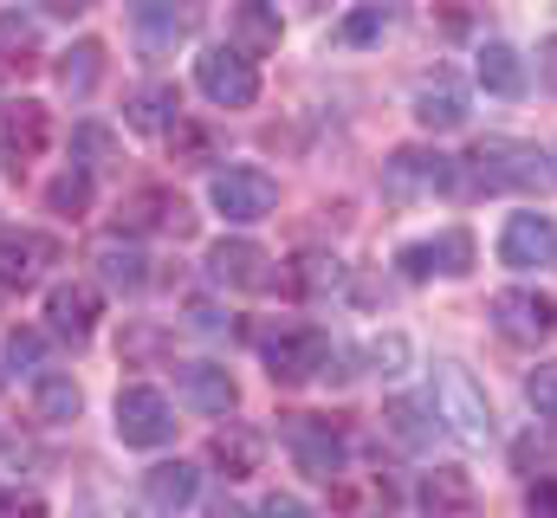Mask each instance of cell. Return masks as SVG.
<instances>
[{
	"mask_svg": "<svg viewBox=\"0 0 557 518\" xmlns=\"http://www.w3.org/2000/svg\"><path fill=\"white\" fill-rule=\"evenodd\" d=\"M46 136H52L46 104H7V111H0V156H7V169H13V175H20L26 162H39V156H46Z\"/></svg>",
	"mask_w": 557,
	"mask_h": 518,
	"instance_id": "obj_12",
	"label": "cell"
},
{
	"mask_svg": "<svg viewBox=\"0 0 557 518\" xmlns=\"http://www.w3.org/2000/svg\"><path fill=\"white\" fill-rule=\"evenodd\" d=\"M131 26L143 33V46L162 52V46H175V39L195 26V13H175V0H137V7H131Z\"/></svg>",
	"mask_w": 557,
	"mask_h": 518,
	"instance_id": "obj_24",
	"label": "cell"
},
{
	"mask_svg": "<svg viewBox=\"0 0 557 518\" xmlns=\"http://www.w3.org/2000/svg\"><path fill=\"white\" fill-rule=\"evenodd\" d=\"M208 201H214L227 221H267L278 208V182L267 169H221L214 188H208Z\"/></svg>",
	"mask_w": 557,
	"mask_h": 518,
	"instance_id": "obj_9",
	"label": "cell"
},
{
	"mask_svg": "<svg viewBox=\"0 0 557 518\" xmlns=\"http://www.w3.org/2000/svg\"><path fill=\"white\" fill-rule=\"evenodd\" d=\"M416 124L421 130H460L467 124V98L441 78V85H421L416 91Z\"/></svg>",
	"mask_w": 557,
	"mask_h": 518,
	"instance_id": "obj_25",
	"label": "cell"
},
{
	"mask_svg": "<svg viewBox=\"0 0 557 518\" xmlns=\"http://www.w3.org/2000/svg\"><path fill=\"white\" fill-rule=\"evenodd\" d=\"M525 513L532 518H557V480H532V486H525Z\"/></svg>",
	"mask_w": 557,
	"mask_h": 518,
	"instance_id": "obj_39",
	"label": "cell"
},
{
	"mask_svg": "<svg viewBox=\"0 0 557 518\" xmlns=\"http://www.w3.org/2000/svg\"><path fill=\"white\" fill-rule=\"evenodd\" d=\"M260 518H318V513H311V506H298L292 493H273V499L260 506Z\"/></svg>",
	"mask_w": 557,
	"mask_h": 518,
	"instance_id": "obj_41",
	"label": "cell"
},
{
	"mask_svg": "<svg viewBox=\"0 0 557 518\" xmlns=\"http://www.w3.org/2000/svg\"><path fill=\"white\" fill-rule=\"evenodd\" d=\"M493 324L512 344H545L557 331V298L539 285H506V292H493Z\"/></svg>",
	"mask_w": 557,
	"mask_h": 518,
	"instance_id": "obj_6",
	"label": "cell"
},
{
	"mask_svg": "<svg viewBox=\"0 0 557 518\" xmlns=\"http://www.w3.org/2000/svg\"><path fill=\"white\" fill-rule=\"evenodd\" d=\"M499 259L532 272V266H557V221L552 214H512L499 234Z\"/></svg>",
	"mask_w": 557,
	"mask_h": 518,
	"instance_id": "obj_10",
	"label": "cell"
},
{
	"mask_svg": "<svg viewBox=\"0 0 557 518\" xmlns=\"http://www.w3.org/2000/svg\"><path fill=\"white\" fill-rule=\"evenodd\" d=\"M195 493H201V473H195L188 460H162V467L143 473V499H149V513H182V506H195Z\"/></svg>",
	"mask_w": 557,
	"mask_h": 518,
	"instance_id": "obj_18",
	"label": "cell"
},
{
	"mask_svg": "<svg viewBox=\"0 0 557 518\" xmlns=\"http://www.w3.org/2000/svg\"><path fill=\"white\" fill-rule=\"evenodd\" d=\"M39 72V33L20 13H0V85H20Z\"/></svg>",
	"mask_w": 557,
	"mask_h": 518,
	"instance_id": "obj_20",
	"label": "cell"
},
{
	"mask_svg": "<svg viewBox=\"0 0 557 518\" xmlns=\"http://www.w3.org/2000/svg\"><path fill=\"white\" fill-rule=\"evenodd\" d=\"M46 208L65 214V221H78V214L91 208V175H85V169H65V175L46 188Z\"/></svg>",
	"mask_w": 557,
	"mask_h": 518,
	"instance_id": "obj_31",
	"label": "cell"
},
{
	"mask_svg": "<svg viewBox=\"0 0 557 518\" xmlns=\"http://www.w3.org/2000/svg\"><path fill=\"white\" fill-rule=\"evenodd\" d=\"M0 518H46V506H39V499H20V493L0 486Z\"/></svg>",
	"mask_w": 557,
	"mask_h": 518,
	"instance_id": "obj_42",
	"label": "cell"
},
{
	"mask_svg": "<svg viewBox=\"0 0 557 518\" xmlns=\"http://www.w3.org/2000/svg\"><path fill=\"white\" fill-rule=\"evenodd\" d=\"M227 33H234V52L240 59H267V52H278V7H267V0L234 7Z\"/></svg>",
	"mask_w": 557,
	"mask_h": 518,
	"instance_id": "obj_21",
	"label": "cell"
},
{
	"mask_svg": "<svg viewBox=\"0 0 557 518\" xmlns=\"http://www.w3.org/2000/svg\"><path fill=\"white\" fill-rule=\"evenodd\" d=\"M182 402L201 408V415H227V408L240 402V388H234V377H227L221 363H188V370H182Z\"/></svg>",
	"mask_w": 557,
	"mask_h": 518,
	"instance_id": "obj_22",
	"label": "cell"
},
{
	"mask_svg": "<svg viewBox=\"0 0 557 518\" xmlns=\"http://www.w3.org/2000/svg\"><path fill=\"white\" fill-rule=\"evenodd\" d=\"M98 311H104V298H98V285H85V279H65V285L46 292V318H52V331H65V337H91V331H98Z\"/></svg>",
	"mask_w": 557,
	"mask_h": 518,
	"instance_id": "obj_16",
	"label": "cell"
},
{
	"mask_svg": "<svg viewBox=\"0 0 557 518\" xmlns=\"http://www.w3.org/2000/svg\"><path fill=\"white\" fill-rule=\"evenodd\" d=\"M33 402H39V421H72L85 395L72 388V377H39V388H33Z\"/></svg>",
	"mask_w": 557,
	"mask_h": 518,
	"instance_id": "obj_32",
	"label": "cell"
},
{
	"mask_svg": "<svg viewBox=\"0 0 557 518\" xmlns=\"http://www.w3.org/2000/svg\"><path fill=\"white\" fill-rule=\"evenodd\" d=\"M370 363H376V377H403L409 344H403V337H376V344H370Z\"/></svg>",
	"mask_w": 557,
	"mask_h": 518,
	"instance_id": "obj_37",
	"label": "cell"
},
{
	"mask_svg": "<svg viewBox=\"0 0 557 518\" xmlns=\"http://www.w3.org/2000/svg\"><path fill=\"white\" fill-rule=\"evenodd\" d=\"M383 33H389V7H357V13L337 26L344 46H370V39H383Z\"/></svg>",
	"mask_w": 557,
	"mask_h": 518,
	"instance_id": "obj_34",
	"label": "cell"
},
{
	"mask_svg": "<svg viewBox=\"0 0 557 518\" xmlns=\"http://www.w3.org/2000/svg\"><path fill=\"white\" fill-rule=\"evenodd\" d=\"M285 447H292V460L311 473V480H337L344 473V434L324 421V415H285Z\"/></svg>",
	"mask_w": 557,
	"mask_h": 518,
	"instance_id": "obj_8",
	"label": "cell"
},
{
	"mask_svg": "<svg viewBox=\"0 0 557 518\" xmlns=\"http://www.w3.org/2000/svg\"><path fill=\"white\" fill-rule=\"evenodd\" d=\"M383 421H389V434H396L403 447H421V441H428V421H421V402H389V408H383Z\"/></svg>",
	"mask_w": 557,
	"mask_h": 518,
	"instance_id": "obj_35",
	"label": "cell"
},
{
	"mask_svg": "<svg viewBox=\"0 0 557 518\" xmlns=\"http://www.w3.org/2000/svg\"><path fill=\"white\" fill-rule=\"evenodd\" d=\"M416 499H421L428 518H480V486H473L467 467H434V473H421Z\"/></svg>",
	"mask_w": 557,
	"mask_h": 518,
	"instance_id": "obj_13",
	"label": "cell"
},
{
	"mask_svg": "<svg viewBox=\"0 0 557 518\" xmlns=\"http://www.w3.org/2000/svg\"><path fill=\"white\" fill-rule=\"evenodd\" d=\"M396 266H403V279L467 272V266H473V240H467L460 227H447V234H434V240H416V247H403V254H396Z\"/></svg>",
	"mask_w": 557,
	"mask_h": 518,
	"instance_id": "obj_14",
	"label": "cell"
},
{
	"mask_svg": "<svg viewBox=\"0 0 557 518\" xmlns=\"http://www.w3.org/2000/svg\"><path fill=\"white\" fill-rule=\"evenodd\" d=\"M117 221H124L131 234H156V227L188 234V208H182L169 188H131V195H124V208H117Z\"/></svg>",
	"mask_w": 557,
	"mask_h": 518,
	"instance_id": "obj_17",
	"label": "cell"
},
{
	"mask_svg": "<svg viewBox=\"0 0 557 518\" xmlns=\"http://www.w3.org/2000/svg\"><path fill=\"white\" fill-rule=\"evenodd\" d=\"M214 467H227V480H247V473H260V434L253 428H227V434H214Z\"/></svg>",
	"mask_w": 557,
	"mask_h": 518,
	"instance_id": "obj_27",
	"label": "cell"
},
{
	"mask_svg": "<svg viewBox=\"0 0 557 518\" xmlns=\"http://www.w3.org/2000/svg\"><path fill=\"white\" fill-rule=\"evenodd\" d=\"M131 124H137V130H169V124H175V91H169V85L137 91V98H131Z\"/></svg>",
	"mask_w": 557,
	"mask_h": 518,
	"instance_id": "obj_33",
	"label": "cell"
},
{
	"mask_svg": "<svg viewBox=\"0 0 557 518\" xmlns=\"http://www.w3.org/2000/svg\"><path fill=\"white\" fill-rule=\"evenodd\" d=\"M467 162H473V182L486 195L493 188H552V162L532 143H480Z\"/></svg>",
	"mask_w": 557,
	"mask_h": 518,
	"instance_id": "obj_3",
	"label": "cell"
},
{
	"mask_svg": "<svg viewBox=\"0 0 557 518\" xmlns=\"http://www.w3.org/2000/svg\"><path fill=\"white\" fill-rule=\"evenodd\" d=\"M208 518H253V513H247V506H227V499H221V506H208Z\"/></svg>",
	"mask_w": 557,
	"mask_h": 518,
	"instance_id": "obj_46",
	"label": "cell"
},
{
	"mask_svg": "<svg viewBox=\"0 0 557 518\" xmlns=\"http://www.w3.org/2000/svg\"><path fill=\"white\" fill-rule=\"evenodd\" d=\"M512 454H519V473H532L539 460H545V467H552V460H557V441H539V434H525V441H519Z\"/></svg>",
	"mask_w": 557,
	"mask_h": 518,
	"instance_id": "obj_38",
	"label": "cell"
},
{
	"mask_svg": "<svg viewBox=\"0 0 557 518\" xmlns=\"http://www.w3.org/2000/svg\"><path fill=\"white\" fill-rule=\"evenodd\" d=\"M195 85H201V98L221 104V111H247V104L260 98V72H253V59H240L234 46L201 52V59H195Z\"/></svg>",
	"mask_w": 557,
	"mask_h": 518,
	"instance_id": "obj_5",
	"label": "cell"
},
{
	"mask_svg": "<svg viewBox=\"0 0 557 518\" xmlns=\"http://www.w3.org/2000/svg\"><path fill=\"white\" fill-rule=\"evenodd\" d=\"M46 7H52V13H65V20H72V13H85V7H91V0H46Z\"/></svg>",
	"mask_w": 557,
	"mask_h": 518,
	"instance_id": "obj_45",
	"label": "cell"
},
{
	"mask_svg": "<svg viewBox=\"0 0 557 518\" xmlns=\"http://www.w3.org/2000/svg\"><path fill=\"white\" fill-rule=\"evenodd\" d=\"M91 259H98V279L117 285V292H143V279H149V259L137 247H124V240H104Z\"/></svg>",
	"mask_w": 557,
	"mask_h": 518,
	"instance_id": "obj_26",
	"label": "cell"
},
{
	"mask_svg": "<svg viewBox=\"0 0 557 518\" xmlns=\"http://www.w3.org/2000/svg\"><path fill=\"white\" fill-rule=\"evenodd\" d=\"M260 350H267L273 383H311L324 370V357H331V337L318 324H278V331L260 337Z\"/></svg>",
	"mask_w": 557,
	"mask_h": 518,
	"instance_id": "obj_4",
	"label": "cell"
},
{
	"mask_svg": "<svg viewBox=\"0 0 557 518\" xmlns=\"http://www.w3.org/2000/svg\"><path fill=\"white\" fill-rule=\"evenodd\" d=\"M169 149H175V162H182V169H208V162H214V130L175 118V124H169Z\"/></svg>",
	"mask_w": 557,
	"mask_h": 518,
	"instance_id": "obj_30",
	"label": "cell"
},
{
	"mask_svg": "<svg viewBox=\"0 0 557 518\" xmlns=\"http://www.w3.org/2000/svg\"><path fill=\"white\" fill-rule=\"evenodd\" d=\"M78 149H85V156H111V136H104L98 124H85L78 130Z\"/></svg>",
	"mask_w": 557,
	"mask_h": 518,
	"instance_id": "obj_43",
	"label": "cell"
},
{
	"mask_svg": "<svg viewBox=\"0 0 557 518\" xmlns=\"http://www.w3.org/2000/svg\"><path fill=\"white\" fill-rule=\"evenodd\" d=\"M460 188V162L441 156V149H396L383 162V195L389 201H428V195H454Z\"/></svg>",
	"mask_w": 557,
	"mask_h": 518,
	"instance_id": "obj_2",
	"label": "cell"
},
{
	"mask_svg": "<svg viewBox=\"0 0 557 518\" xmlns=\"http://www.w3.org/2000/svg\"><path fill=\"white\" fill-rule=\"evenodd\" d=\"M331 513L337 518H389L396 513V486L383 473H337L331 480Z\"/></svg>",
	"mask_w": 557,
	"mask_h": 518,
	"instance_id": "obj_15",
	"label": "cell"
},
{
	"mask_svg": "<svg viewBox=\"0 0 557 518\" xmlns=\"http://www.w3.org/2000/svg\"><path fill=\"white\" fill-rule=\"evenodd\" d=\"M344 285V266L331 254H298L292 259V292H305V298H324V292H337Z\"/></svg>",
	"mask_w": 557,
	"mask_h": 518,
	"instance_id": "obj_28",
	"label": "cell"
},
{
	"mask_svg": "<svg viewBox=\"0 0 557 518\" xmlns=\"http://www.w3.org/2000/svg\"><path fill=\"white\" fill-rule=\"evenodd\" d=\"M473 72H480V85H486L493 98H519V91H525V59H519L506 39H486Z\"/></svg>",
	"mask_w": 557,
	"mask_h": 518,
	"instance_id": "obj_23",
	"label": "cell"
},
{
	"mask_svg": "<svg viewBox=\"0 0 557 518\" xmlns=\"http://www.w3.org/2000/svg\"><path fill=\"white\" fill-rule=\"evenodd\" d=\"M52 259L59 247L46 234H0V285H33Z\"/></svg>",
	"mask_w": 557,
	"mask_h": 518,
	"instance_id": "obj_19",
	"label": "cell"
},
{
	"mask_svg": "<svg viewBox=\"0 0 557 518\" xmlns=\"http://www.w3.org/2000/svg\"><path fill=\"white\" fill-rule=\"evenodd\" d=\"M434 415L447 421L454 441L467 447H486L493 441V408H486V388L473 383L460 363H434Z\"/></svg>",
	"mask_w": 557,
	"mask_h": 518,
	"instance_id": "obj_1",
	"label": "cell"
},
{
	"mask_svg": "<svg viewBox=\"0 0 557 518\" xmlns=\"http://www.w3.org/2000/svg\"><path fill=\"white\" fill-rule=\"evenodd\" d=\"M539 72H545V85L557 91V39H545V52H539Z\"/></svg>",
	"mask_w": 557,
	"mask_h": 518,
	"instance_id": "obj_44",
	"label": "cell"
},
{
	"mask_svg": "<svg viewBox=\"0 0 557 518\" xmlns=\"http://www.w3.org/2000/svg\"><path fill=\"white\" fill-rule=\"evenodd\" d=\"M525 402H532L545 421H557V363H539V370L525 377Z\"/></svg>",
	"mask_w": 557,
	"mask_h": 518,
	"instance_id": "obj_36",
	"label": "cell"
},
{
	"mask_svg": "<svg viewBox=\"0 0 557 518\" xmlns=\"http://www.w3.org/2000/svg\"><path fill=\"white\" fill-rule=\"evenodd\" d=\"M98 72H104V46H98V39H78V46L65 52V65H59V85H65L72 98H85V91L98 85Z\"/></svg>",
	"mask_w": 557,
	"mask_h": 518,
	"instance_id": "obj_29",
	"label": "cell"
},
{
	"mask_svg": "<svg viewBox=\"0 0 557 518\" xmlns=\"http://www.w3.org/2000/svg\"><path fill=\"white\" fill-rule=\"evenodd\" d=\"M117 441L124 447H162V441H175V408H169L162 388L131 383L117 395Z\"/></svg>",
	"mask_w": 557,
	"mask_h": 518,
	"instance_id": "obj_7",
	"label": "cell"
},
{
	"mask_svg": "<svg viewBox=\"0 0 557 518\" xmlns=\"http://www.w3.org/2000/svg\"><path fill=\"white\" fill-rule=\"evenodd\" d=\"M39 350H46L39 331H13V337H7V363H13V370H20V363H39Z\"/></svg>",
	"mask_w": 557,
	"mask_h": 518,
	"instance_id": "obj_40",
	"label": "cell"
},
{
	"mask_svg": "<svg viewBox=\"0 0 557 518\" xmlns=\"http://www.w3.org/2000/svg\"><path fill=\"white\" fill-rule=\"evenodd\" d=\"M208 272L221 279V285H234V292H273L278 285V266L253 240H221L214 254H208Z\"/></svg>",
	"mask_w": 557,
	"mask_h": 518,
	"instance_id": "obj_11",
	"label": "cell"
}]
</instances>
